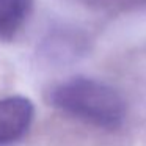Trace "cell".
Wrapping results in <instances>:
<instances>
[{
	"label": "cell",
	"mask_w": 146,
	"mask_h": 146,
	"mask_svg": "<svg viewBox=\"0 0 146 146\" xmlns=\"http://www.w3.org/2000/svg\"><path fill=\"white\" fill-rule=\"evenodd\" d=\"M46 99L64 116L105 132L121 129L127 118L123 94L93 77L74 76L61 80L49 88Z\"/></svg>",
	"instance_id": "obj_1"
},
{
	"label": "cell",
	"mask_w": 146,
	"mask_h": 146,
	"mask_svg": "<svg viewBox=\"0 0 146 146\" xmlns=\"http://www.w3.org/2000/svg\"><path fill=\"white\" fill-rule=\"evenodd\" d=\"M90 39L82 30L61 25L52 29L39 46V57L52 66H68L88 52Z\"/></svg>",
	"instance_id": "obj_2"
},
{
	"label": "cell",
	"mask_w": 146,
	"mask_h": 146,
	"mask_svg": "<svg viewBox=\"0 0 146 146\" xmlns=\"http://www.w3.org/2000/svg\"><path fill=\"white\" fill-rule=\"evenodd\" d=\"M35 119V105L25 96L0 99V146H13L27 137Z\"/></svg>",
	"instance_id": "obj_3"
},
{
	"label": "cell",
	"mask_w": 146,
	"mask_h": 146,
	"mask_svg": "<svg viewBox=\"0 0 146 146\" xmlns=\"http://www.w3.org/2000/svg\"><path fill=\"white\" fill-rule=\"evenodd\" d=\"M35 0H0V39H11L32 14Z\"/></svg>",
	"instance_id": "obj_4"
},
{
	"label": "cell",
	"mask_w": 146,
	"mask_h": 146,
	"mask_svg": "<svg viewBox=\"0 0 146 146\" xmlns=\"http://www.w3.org/2000/svg\"><path fill=\"white\" fill-rule=\"evenodd\" d=\"M74 2L105 13H126L146 8V0H74Z\"/></svg>",
	"instance_id": "obj_5"
}]
</instances>
